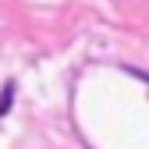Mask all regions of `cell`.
<instances>
[{
    "mask_svg": "<svg viewBox=\"0 0 149 149\" xmlns=\"http://www.w3.org/2000/svg\"><path fill=\"white\" fill-rule=\"evenodd\" d=\"M11 100H14V82L7 78L4 89H0V117H7V110H11Z\"/></svg>",
    "mask_w": 149,
    "mask_h": 149,
    "instance_id": "obj_1",
    "label": "cell"
}]
</instances>
